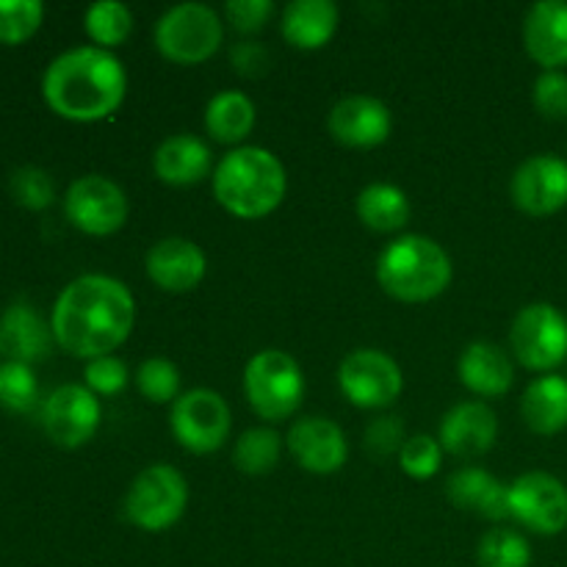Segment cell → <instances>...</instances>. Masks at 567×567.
<instances>
[{
  "mask_svg": "<svg viewBox=\"0 0 567 567\" xmlns=\"http://www.w3.org/2000/svg\"><path fill=\"white\" fill-rule=\"evenodd\" d=\"M127 365L114 354H103V358L89 360L83 369V380L94 396H114V393L125 391L127 385Z\"/></svg>",
  "mask_w": 567,
  "mask_h": 567,
  "instance_id": "cell-36",
  "label": "cell"
},
{
  "mask_svg": "<svg viewBox=\"0 0 567 567\" xmlns=\"http://www.w3.org/2000/svg\"><path fill=\"white\" fill-rule=\"evenodd\" d=\"M288 188L286 166L266 147H236L214 169V194L227 214L238 219L269 216Z\"/></svg>",
  "mask_w": 567,
  "mask_h": 567,
  "instance_id": "cell-3",
  "label": "cell"
},
{
  "mask_svg": "<svg viewBox=\"0 0 567 567\" xmlns=\"http://www.w3.org/2000/svg\"><path fill=\"white\" fill-rule=\"evenodd\" d=\"M9 192L17 205L28 210H44L53 205L55 199V183L39 166H20L11 172L9 177Z\"/></svg>",
  "mask_w": 567,
  "mask_h": 567,
  "instance_id": "cell-34",
  "label": "cell"
},
{
  "mask_svg": "<svg viewBox=\"0 0 567 567\" xmlns=\"http://www.w3.org/2000/svg\"><path fill=\"white\" fill-rule=\"evenodd\" d=\"M358 216L369 230L396 233L410 221V199L393 183H371L358 194Z\"/></svg>",
  "mask_w": 567,
  "mask_h": 567,
  "instance_id": "cell-27",
  "label": "cell"
},
{
  "mask_svg": "<svg viewBox=\"0 0 567 567\" xmlns=\"http://www.w3.org/2000/svg\"><path fill=\"white\" fill-rule=\"evenodd\" d=\"M53 341V330L31 305L17 302L0 316V349L9 354V360L33 365L37 360L48 358Z\"/></svg>",
  "mask_w": 567,
  "mask_h": 567,
  "instance_id": "cell-22",
  "label": "cell"
},
{
  "mask_svg": "<svg viewBox=\"0 0 567 567\" xmlns=\"http://www.w3.org/2000/svg\"><path fill=\"white\" fill-rule=\"evenodd\" d=\"M233 415L225 396L210 388H194L175 399L169 426L175 441L192 454H210L225 446Z\"/></svg>",
  "mask_w": 567,
  "mask_h": 567,
  "instance_id": "cell-8",
  "label": "cell"
},
{
  "mask_svg": "<svg viewBox=\"0 0 567 567\" xmlns=\"http://www.w3.org/2000/svg\"><path fill=\"white\" fill-rule=\"evenodd\" d=\"M513 203L529 216H551L567 205V161L554 153L526 158L509 181Z\"/></svg>",
  "mask_w": 567,
  "mask_h": 567,
  "instance_id": "cell-14",
  "label": "cell"
},
{
  "mask_svg": "<svg viewBox=\"0 0 567 567\" xmlns=\"http://www.w3.org/2000/svg\"><path fill=\"white\" fill-rule=\"evenodd\" d=\"M136 388L147 402H175L177 391H181V371H177V365L172 360L150 358L138 365Z\"/></svg>",
  "mask_w": 567,
  "mask_h": 567,
  "instance_id": "cell-33",
  "label": "cell"
},
{
  "mask_svg": "<svg viewBox=\"0 0 567 567\" xmlns=\"http://www.w3.org/2000/svg\"><path fill=\"white\" fill-rule=\"evenodd\" d=\"M288 452L310 474H336L347 465L349 443L341 426L321 415L297 421L288 432Z\"/></svg>",
  "mask_w": 567,
  "mask_h": 567,
  "instance_id": "cell-16",
  "label": "cell"
},
{
  "mask_svg": "<svg viewBox=\"0 0 567 567\" xmlns=\"http://www.w3.org/2000/svg\"><path fill=\"white\" fill-rule=\"evenodd\" d=\"M498 437V419L485 402H460L443 415L441 446L454 457H480Z\"/></svg>",
  "mask_w": 567,
  "mask_h": 567,
  "instance_id": "cell-18",
  "label": "cell"
},
{
  "mask_svg": "<svg viewBox=\"0 0 567 567\" xmlns=\"http://www.w3.org/2000/svg\"><path fill=\"white\" fill-rule=\"evenodd\" d=\"M233 61H236L238 72L266 70V53L255 42H247V44H241V48L233 50Z\"/></svg>",
  "mask_w": 567,
  "mask_h": 567,
  "instance_id": "cell-40",
  "label": "cell"
},
{
  "mask_svg": "<svg viewBox=\"0 0 567 567\" xmlns=\"http://www.w3.org/2000/svg\"><path fill=\"white\" fill-rule=\"evenodd\" d=\"M136 321L131 288L109 275L75 277L59 293L50 316L55 343L75 358L94 360L127 341Z\"/></svg>",
  "mask_w": 567,
  "mask_h": 567,
  "instance_id": "cell-1",
  "label": "cell"
},
{
  "mask_svg": "<svg viewBox=\"0 0 567 567\" xmlns=\"http://www.w3.org/2000/svg\"><path fill=\"white\" fill-rule=\"evenodd\" d=\"M188 507L186 476L172 465L144 468L131 482L125 496V518L144 532H166L183 518Z\"/></svg>",
  "mask_w": 567,
  "mask_h": 567,
  "instance_id": "cell-7",
  "label": "cell"
},
{
  "mask_svg": "<svg viewBox=\"0 0 567 567\" xmlns=\"http://www.w3.org/2000/svg\"><path fill=\"white\" fill-rule=\"evenodd\" d=\"M127 92V72L111 50L97 44L64 50L42 75L44 103L72 122H97L114 114Z\"/></svg>",
  "mask_w": 567,
  "mask_h": 567,
  "instance_id": "cell-2",
  "label": "cell"
},
{
  "mask_svg": "<svg viewBox=\"0 0 567 567\" xmlns=\"http://www.w3.org/2000/svg\"><path fill=\"white\" fill-rule=\"evenodd\" d=\"M244 393L260 419L282 421L302 404L305 374L288 352L264 349L244 369Z\"/></svg>",
  "mask_w": 567,
  "mask_h": 567,
  "instance_id": "cell-5",
  "label": "cell"
},
{
  "mask_svg": "<svg viewBox=\"0 0 567 567\" xmlns=\"http://www.w3.org/2000/svg\"><path fill=\"white\" fill-rule=\"evenodd\" d=\"M64 214L86 236H111L127 221V197L111 177L83 175L66 188Z\"/></svg>",
  "mask_w": 567,
  "mask_h": 567,
  "instance_id": "cell-11",
  "label": "cell"
},
{
  "mask_svg": "<svg viewBox=\"0 0 567 567\" xmlns=\"http://www.w3.org/2000/svg\"><path fill=\"white\" fill-rule=\"evenodd\" d=\"M460 380L476 396H502L513 388L515 369L509 354L504 352L498 343L491 341H474L471 347H465V352L460 354Z\"/></svg>",
  "mask_w": 567,
  "mask_h": 567,
  "instance_id": "cell-20",
  "label": "cell"
},
{
  "mask_svg": "<svg viewBox=\"0 0 567 567\" xmlns=\"http://www.w3.org/2000/svg\"><path fill=\"white\" fill-rule=\"evenodd\" d=\"M535 97L537 111L548 120H565L567 116V72L563 70H546L535 81Z\"/></svg>",
  "mask_w": 567,
  "mask_h": 567,
  "instance_id": "cell-37",
  "label": "cell"
},
{
  "mask_svg": "<svg viewBox=\"0 0 567 567\" xmlns=\"http://www.w3.org/2000/svg\"><path fill=\"white\" fill-rule=\"evenodd\" d=\"M210 166H214L210 147L192 133H175V136L164 138L153 155L155 175L166 186H194L208 177Z\"/></svg>",
  "mask_w": 567,
  "mask_h": 567,
  "instance_id": "cell-23",
  "label": "cell"
},
{
  "mask_svg": "<svg viewBox=\"0 0 567 567\" xmlns=\"http://www.w3.org/2000/svg\"><path fill=\"white\" fill-rule=\"evenodd\" d=\"M44 6L39 0H0V42L22 44L39 31Z\"/></svg>",
  "mask_w": 567,
  "mask_h": 567,
  "instance_id": "cell-32",
  "label": "cell"
},
{
  "mask_svg": "<svg viewBox=\"0 0 567 567\" xmlns=\"http://www.w3.org/2000/svg\"><path fill=\"white\" fill-rule=\"evenodd\" d=\"M526 53L546 70L567 64V0H537L524 17Z\"/></svg>",
  "mask_w": 567,
  "mask_h": 567,
  "instance_id": "cell-19",
  "label": "cell"
},
{
  "mask_svg": "<svg viewBox=\"0 0 567 567\" xmlns=\"http://www.w3.org/2000/svg\"><path fill=\"white\" fill-rule=\"evenodd\" d=\"M377 280L399 302H430L452 282V258L430 236L410 233L382 249Z\"/></svg>",
  "mask_w": 567,
  "mask_h": 567,
  "instance_id": "cell-4",
  "label": "cell"
},
{
  "mask_svg": "<svg viewBox=\"0 0 567 567\" xmlns=\"http://www.w3.org/2000/svg\"><path fill=\"white\" fill-rule=\"evenodd\" d=\"M39 399L37 374L28 363L6 360L0 365V408L11 413H28Z\"/></svg>",
  "mask_w": 567,
  "mask_h": 567,
  "instance_id": "cell-31",
  "label": "cell"
},
{
  "mask_svg": "<svg viewBox=\"0 0 567 567\" xmlns=\"http://www.w3.org/2000/svg\"><path fill=\"white\" fill-rule=\"evenodd\" d=\"M365 443H369L371 452L380 454V457H388V454H393V452H402V446L408 443L402 421L391 419V415H385V419H377L374 424L365 430Z\"/></svg>",
  "mask_w": 567,
  "mask_h": 567,
  "instance_id": "cell-39",
  "label": "cell"
},
{
  "mask_svg": "<svg viewBox=\"0 0 567 567\" xmlns=\"http://www.w3.org/2000/svg\"><path fill=\"white\" fill-rule=\"evenodd\" d=\"M480 567H532V546L520 532L493 529L476 548Z\"/></svg>",
  "mask_w": 567,
  "mask_h": 567,
  "instance_id": "cell-30",
  "label": "cell"
},
{
  "mask_svg": "<svg viewBox=\"0 0 567 567\" xmlns=\"http://www.w3.org/2000/svg\"><path fill=\"white\" fill-rule=\"evenodd\" d=\"M520 413L529 430L557 435L567 426V380L557 374L537 377L520 399Z\"/></svg>",
  "mask_w": 567,
  "mask_h": 567,
  "instance_id": "cell-25",
  "label": "cell"
},
{
  "mask_svg": "<svg viewBox=\"0 0 567 567\" xmlns=\"http://www.w3.org/2000/svg\"><path fill=\"white\" fill-rule=\"evenodd\" d=\"M280 454L282 437L271 426H252V430L238 437L236 449H233V460H236L238 471L252 476H264L275 471V465L280 463Z\"/></svg>",
  "mask_w": 567,
  "mask_h": 567,
  "instance_id": "cell-28",
  "label": "cell"
},
{
  "mask_svg": "<svg viewBox=\"0 0 567 567\" xmlns=\"http://www.w3.org/2000/svg\"><path fill=\"white\" fill-rule=\"evenodd\" d=\"M338 385L352 404L363 410L388 408L404 388L402 369L382 349H354L338 369Z\"/></svg>",
  "mask_w": 567,
  "mask_h": 567,
  "instance_id": "cell-10",
  "label": "cell"
},
{
  "mask_svg": "<svg viewBox=\"0 0 567 567\" xmlns=\"http://www.w3.org/2000/svg\"><path fill=\"white\" fill-rule=\"evenodd\" d=\"M327 127H330L332 138L347 147L371 150L391 136L393 116L382 100L371 97V94H349L332 105Z\"/></svg>",
  "mask_w": 567,
  "mask_h": 567,
  "instance_id": "cell-15",
  "label": "cell"
},
{
  "mask_svg": "<svg viewBox=\"0 0 567 567\" xmlns=\"http://www.w3.org/2000/svg\"><path fill=\"white\" fill-rule=\"evenodd\" d=\"M103 408L86 385H61L44 399L42 426L59 449H81L97 432Z\"/></svg>",
  "mask_w": 567,
  "mask_h": 567,
  "instance_id": "cell-13",
  "label": "cell"
},
{
  "mask_svg": "<svg viewBox=\"0 0 567 567\" xmlns=\"http://www.w3.org/2000/svg\"><path fill=\"white\" fill-rule=\"evenodd\" d=\"M275 14V3L271 0H230L225 6V17L236 31L255 33L266 25Z\"/></svg>",
  "mask_w": 567,
  "mask_h": 567,
  "instance_id": "cell-38",
  "label": "cell"
},
{
  "mask_svg": "<svg viewBox=\"0 0 567 567\" xmlns=\"http://www.w3.org/2000/svg\"><path fill=\"white\" fill-rule=\"evenodd\" d=\"M338 20L341 14L332 0H293L282 11L280 31L293 48L319 50L332 39Z\"/></svg>",
  "mask_w": 567,
  "mask_h": 567,
  "instance_id": "cell-24",
  "label": "cell"
},
{
  "mask_svg": "<svg viewBox=\"0 0 567 567\" xmlns=\"http://www.w3.org/2000/svg\"><path fill=\"white\" fill-rule=\"evenodd\" d=\"M446 493L454 507L487 520H504L509 515V487L482 468H460L449 476Z\"/></svg>",
  "mask_w": 567,
  "mask_h": 567,
  "instance_id": "cell-21",
  "label": "cell"
},
{
  "mask_svg": "<svg viewBox=\"0 0 567 567\" xmlns=\"http://www.w3.org/2000/svg\"><path fill=\"white\" fill-rule=\"evenodd\" d=\"M83 25H86V33L97 48L111 50L131 37L133 11L131 6L120 3V0H100L86 9Z\"/></svg>",
  "mask_w": 567,
  "mask_h": 567,
  "instance_id": "cell-29",
  "label": "cell"
},
{
  "mask_svg": "<svg viewBox=\"0 0 567 567\" xmlns=\"http://www.w3.org/2000/svg\"><path fill=\"white\" fill-rule=\"evenodd\" d=\"M443 446L432 435H415L408 437V443L399 452V465L413 480H432L441 471Z\"/></svg>",
  "mask_w": 567,
  "mask_h": 567,
  "instance_id": "cell-35",
  "label": "cell"
},
{
  "mask_svg": "<svg viewBox=\"0 0 567 567\" xmlns=\"http://www.w3.org/2000/svg\"><path fill=\"white\" fill-rule=\"evenodd\" d=\"M225 28L208 3H177L155 22V48L175 64H199L219 50Z\"/></svg>",
  "mask_w": 567,
  "mask_h": 567,
  "instance_id": "cell-6",
  "label": "cell"
},
{
  "mask_svg": "<svg viewBox=\"0 0 567 567\" xmlns=\"http://www.w3.org/2000/svg\"><path fill=\"white\" fill-rule=\"evenodd\" d=\"M147 277L169 293H186L197 288L205 277V252L194 241L181 236L161 238L147 252Z\"/></svg>",
  "mask_w": 567,
  "mask_h": 567,
  "instance_id": "cell-17",
  "label": "cell"
},
{
  "mask_svg": "<svg viewBox=\"0 0 567 567\" xmlns=\"http://www.w3.org/2000/svg\"><path fill=\"white\" fill-rule=\"evenodd\" d=\"M509 515L537 535L567 529V487L546 471H529L509 485Z\"/></svg>",
  "mask_w": 567,
  "mask_h": 567,
  "instance_id": "cell-12",
  "label": "cell"
},
{
  "mask_svg": "<svg viewBox=\"0 0 567 567\" xmlns=\"http://www.w3.org/2000/svg\"><path fill=\"white\" fill-rule=\"evenodd\" d=\"M205 127L221 144L241 142L255 127V103L238 89H225L210 97L205 109Z\"/></svg>",
  "mask_w": 567,
  "mask_h": 567,
  "instance_id": "cell-26",
  "label": "cell"
},
{
  "mask_svg": "<svg viewBox=\"0 0 567 567\" xmlns=\"http://www.w3.org/2000/svg\"><path fill=\"white\" fill-rule=\"evenodd\" d=\"M513 354L532 371H548L567 358V319L548 302L526 305L509 330Z\"/></svg>",
  "mask_w": 567,
  "mask_h": 567,
  "instance_id": "cell-9",
  "label": "cell"
}]
</instances>
